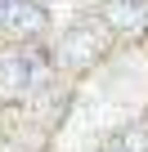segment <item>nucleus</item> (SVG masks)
I'll return each instance as SVG.
<instances>
[{"label": "nucleus", "instance_id": "obj_1", "mask_svg": "<svg viewBox=\"0 0 148 152\" xmlns=\"http://www.w3.org/2000/svg\"><path fill=\"white\" fill-rule=\"evenodd\" d=\"M108 14H112V23H135V18L144 14V9H135V5H130V0H117V5H112Z\"/></svg>", "mask_w": 148, "mask_h": 152}]
</instances>
